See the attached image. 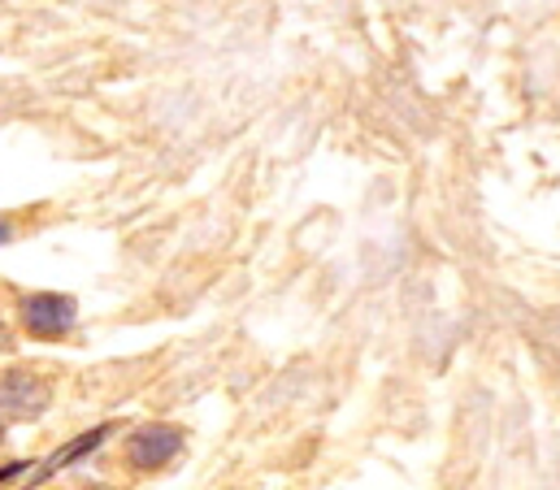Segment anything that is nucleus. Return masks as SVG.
<instances>
[{
    "instance_id": "f257e3e1",
    "label": "nucleus",
    "mask_w": 560,
    "mask_h": 490,
    "mask_svg": "<svg viewBox=\"0 0 560 490\" xmlns=\"http://www.w3.org/2000/svg\"><path fill=\"white\" fill-rule=\"evenodd\" d=\"M22 322L39 339H61L74 326V300H66V295H26L22 300Z\"/></svg>"
},
{
    "instance_id": "f03ea898",
    "label": "nucleus",
    "mask_w": 560,
    "mask_h": 490,
    "mask_svg": "<svg viewBox=\"0 0 560 490\" xmlns=\"http://www.w3.org/2000/svg\"><path fill=\"white\" fill-rule=\"evenodd\" d=\"M183 452V434L174 425H143L140 434H131L127 456L136 469H161Z\"/></svg>"
},
{
    "instance_id": "20e7f679",
    "label": "nucleus",
    "mask_w": 560,
    "mask_h": 490,
    "mask_svg": "<svg viewBox=\"0 0 560 490\" xmlns=\"http://www.w3.org/2000/svg\"><path fill=\"white\" fill-rule=\"evenodd\" d=\"M92 490H101V487H92Z\"/></svg>"
},
{
    "instance_id": "7ed1b4c3",
    "label": "nucleus",
    "mask_w": 560,
    "mask_h": 490,
    "mask_svg": "<svg viewBox=\"0 0 560 490\" xmlns=\"http://www.w3.org/2000/svg\"><path fill=\"white\" fill-rule=\"evenodd\" d=\"M44 404H48V386H44L35 373L13 369V373L4 377V417L26 421V417H35Z\"/></svg>"
}]
</instances>
